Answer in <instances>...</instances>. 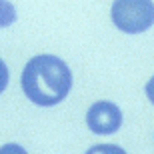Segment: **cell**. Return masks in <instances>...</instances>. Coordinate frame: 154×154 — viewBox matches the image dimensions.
<instances>
[{"label": "cell", "instance_id": "277c9868", "mask_svg": "<svg viewBox=\"0 0 154 154\" xmlns=\"http://www.w3.org/2000/svg\"><path fill=\"white\" fill-rule=\"evenodd\" d=\"M16 22V8L8 0H0V28H6Z\"/></svg>", "mask_w": 154, "mask_h": 154}, {"label": "cell", "instance_id": "52a82bcc", "mask_svg": "<svg viewBox=\"0 0 154 154\" xmlns=\"http://www.w3.org/2000/svg\"><path fill=\"white\" fill-rule=\"evenodd\" d=\"M8 80H10V74H8V66H6L4 60L0 58V94L6 90V86H8Z\"/></svg>", "mask_w": 154, "mask_h": 154}, {"label": "cell", "instance_id": "3957f363", "mask_svg": "<svg viewBox=\"0 0 154 154\" xmlns=\"http://www.w3.org/2000/svg\"><path fill=\"white\" fill-rule=\"evenodd\" d=\"M86 126L90 128V132L100 136L114 134L122 126V112L114 102H108V100L94 102L86 112Z\"/></svg>", "mask_w": 154, "mask_h": 154}, {"label": "cell", "instance_id": "6da1fadb", "mask_svg": "<svg viewBox=\"0 0 154 154\" xmlns=\"http://www.w3.org/2000/svg\"><path fill=\"white\" fill-rule=\"evenodd\" d=\"M22 90L36 106H56L72 90V72L62 58L40 54L22 70Z\"/></svg>", "mask_w": 154, "mask_h": 154}, {"label": "cell", "instance_id": "5b68a950", "mask_svg": "<svg viewBox=\"0 0 154 154\" xmlns=\"http://www.w3.org/2000/svg\"><path fill=\"white\" fill-rule=\"evenodd\" d=\"M84 154H126V150L118 144H94Z\"/></svg>", "mask_w": 154, "mask_h": 154}, {"label": "cell", "instance_id": "ba28073f", "mask_svg": "<svg viewBox=\"0 0 154 154\" xmlns=\"http://www.w3.org/2000/svg\"><path fill=\"white\" fill-rule=\"evenodd\" d=\"M146 96H148V100L152 102V106H154V76L148 80V84H146Z\"/></svg>", "mask_w": 154, "mask_h": 154}, {"label": "cell", "instance_id": "8992f818", "mask_svg": "<svg viewBox=\"0 0 154 154\" xmlns=\"http://www.w3.org/2000/svg\"><path fill=\"white\" fill-rule=\"evenodd\" d=\"M0 154H28L26 150L16 142H8L4 146H0Z\"/></svg>", "mask_w": 154, "mask_h": 154}, {"label": "cell", "instance_id": "7a4b0ae2", "mask_svg": "<svg viewBox=\"0 0 154 154\" xmlns=\"http://www.w3.org/2000/svg\"><path fill=\"white\" fill-rule=\"evenodd\" d=\"M112 22L126 34H142L154 24L152 0H114L110 10Z\"/></svg>", "mask_w": 154, "mask_h": 154}]
</instances>
